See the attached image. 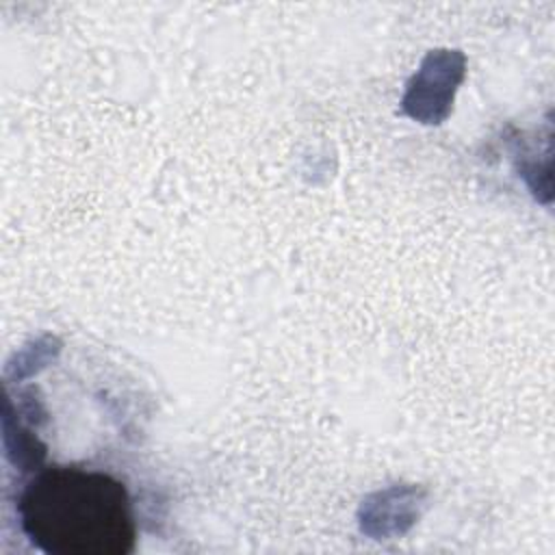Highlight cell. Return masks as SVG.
Instances as JSON below:
<instances>
[{"mask_svg":"<svg viewBox=\"0 0 555 555\" xmlns=\"http://www.w3.org/2000/svg\"><path fill=\"white\" fill-rule=\"evenodd\" d=\"M17 516L26 538L48 555H126L137 540L128 488L95 468L35 470L20 490Z\"/></svg>","mask_w":555,"mask_h":555,"instance_id":"6da1fadb","label":"cell"},{"mask_svg":"<svg viewBox=\"0 0 555 555\" xmlns=\"http://www.w3.org/2000/svg\"><path fill=\"white\" fill-rule=\"evenodd\" d=\"M462 74L464 61L457 52H431L408 85L403 108L418 121H442L449 113Z\"/></svg>","mask_w":555,"mask_h":555,"instance_id":"7a4b0ae2","label":"cell"},{"mask_svg":"<svg viewBox=\"0 0 555 555\" xmlns=\"http://www.w3.org/2000/svg\"><path fill=\"white\" fill-rule=\"evenodd\" d=\"M416 490L390 488L373 494L362 503L360 525L369 535H401L414 522Z\"/></svg>","mask_w":555,"mask_h":555,"instance_id":"3957f363","label":"cell"}]
</instances>
